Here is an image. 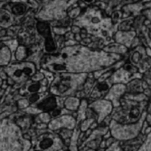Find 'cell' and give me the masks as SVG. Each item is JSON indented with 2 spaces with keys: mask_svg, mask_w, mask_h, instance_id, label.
Returning <instances> with one entry per match:
<instances>
[{
  "mask_svg": "<svg viewBox=\"0 0 151 151\" xmlns=\"http://www.w3.org/2000/svg\"><path fill=\"white\" fill-rule=\"evenodd\" d=\"M85 1H91V0H85Z\"/></svg>",
  "mask_w": 151,
  "mask_h": 151,
  "instance_id": "ba28073f",
  "label": "cell"
},
{
  "mask_svg": "<svg viewBox=\"0 0 151 151\" xmlns=\"http://www.w3.org/2000/svg\"><path fill=\"white\" fill-rule=\"evenodd\" d=\"M52 143H53V141L51 138H45L39 143V147L42 149H47L50 147H52Z\"/></svg>",
  "mask_w": 151,
  "mask_h": 151,
  "instance_id": "277c9868",
  "label": "cell"
},
{
  "mask_svg": "<svg viewBox=\"0 0 151 151\" xmlns=\"http://www.w3.org/2000/svg\"><path fill=\"white\" fill-rule=\"evenodd\" d=\"M139 151H151V133L148 134V136L140 147Z\"/></svg>",
  "mask_w": 151,
  "mask_h": 151,
  "instance_id": "3957f363",
  "label": "cell"
},
{
  "mask_svg": "<svg viewBox=\"0 0 151 151\" xmlns=\"http://www.w3.org/2000/svg\"><path fill=\"white\" fill-rule=\"evenodd\" d=\"M38 99V96L35 94V95H33L31 98H30V101H31V102H34V101H36Z\"/></svg>",
  "mask_w": 151,
  "mask_h": 151,
  "instance_id": "52a82bcc",
  "label": "cell"
},
{
  "mask_svg": "<svg viewBox=\"0 0 151 151\" xmlns=\"http://www.w3.org/2000/svg\"><path fill=\"white\" fill-rule=\"evenodd\" d=\"M56 100L54 97H49L43 101L40 104L38 105V108H41L44 111H52L56 108Z\"/></svg>",
  "mask_w": 151,
  "mask_h": 151,
  "instance_id": "7a4b0ae2",
  "label": "cell"
},
{
  "mask_svg": "<svg viewBox=\"0 0 151 151\" xmlns=\"http://www.w3.org/2000/svg\"><path fill=\"white\" fill-rule=\"evenodd\" d=\"M26 10V7L21 4H17L13 7V12L14 14H22Z\"/></svg>",
  "mask_w": 151,
  "mask_h": 151,
  "instance_id": "5b68a950",
  "label": "cell"
},
{
  "mask_svg": "<svg viewBox=\"0 0 151 151\" xmlns=\"http://www.w3.org/2000/svg\"><path fill=\"white\" fill-rule=\"evenodd\" d=\"M39 88H40V84H31L29 87H28V91L30 93H36V92H38V91L39 90Z\"/></svg>",
  "mask_w": 151,
  "mask_h": 151,
  "instance_id": "8992f818",
  "label": "cell"
},
{
  "mask_svg": "<svg viewBox=\"0 0 151 151\" xmlns=\"http://www.w3.org/2000/svg\"><path fill=\"white\" fill-rule=\"evenodd\" d=\"M38 30L39 31L40 34L44 36L45 38V49L47 52H52L55 50V45L52 41L51 31H50V28L47 23L45 22H38L37 24Z\"/></svg>",
  "mask_w": 151,
  "mask_h": 151,
  "instance_id": "6da1fadb",
  "label": "cell"
}]
</instances>
